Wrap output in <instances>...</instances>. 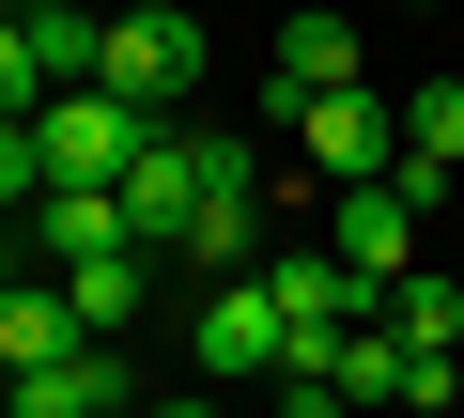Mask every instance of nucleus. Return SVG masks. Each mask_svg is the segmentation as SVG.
<instances>
[{
	"mask_svg": "<svg viewBox=\"0 0 464 418\" xmlns=\"http://www.w3.org/2000/svg\"><path fill=\"white\" fill-rule=\"evenodd\" d=\"M186 170H201V201H186V264L248 279V264H264V140H248V124H186Z\"/></svg>",
	"mask_w": 464,
	"mask_h": 418,
	"instance_id": "f257e3e1",
	"label": "nucleus"
},
{
	"mask_svg": "<svg viewBox=\"0 0 464 418\" xmlns=\"http://www.w3.org/2000/svg\"><path fill=\"white\" fill-rule=\"evenodd\" d=\"M248 279H264V310H279V341H295V372H325V356H341V341H356V326L387 310V295H372V279H356V264H341L325 233H310V248H264Z\"/></svg>",
	"mask_w": 464,
	"mask_h": 418,
	"instance_id": "f03ea898",
	"label": "nucleus"
},
{
	"mask_svg": "<svg viewBox=\"0 0 464 418\" xmlns=\"http://www.w3.org/2000/svg\"><path fill=\"white\" fill-rule=\"evenodd\" d=\"M93 93H124L140 124H186V93H201V16H109V32H93Z\"/></svg>",
	"mask_w": 464,
	"mask_h": 418,
	"instance_id": "7ed1b4c3",
	"label": "nucleus"
},
{
	"mask_svg": "<svg viewBox=\"0 0 464 418\" xmlns=\"http://www.w3.org/2000/svg\"><path fill=\"white\" fill-rule=\"evenodd\" d=\"M325 93H372V63H356V16L295 0L279 47H264V124H295V109H325Z\"/></svg>",
	"mask_w": 464,
	"mask_h": 418,
	"instance_id": "20e7f679",
	"label": "nucleus"
},
{
	"mask_svg": "<svg viewBox=\"0 0 464 418\" xmlns=\"http://www.w3.org/2000/svg\"><path fill=\"white\" fill-rule=\"evenodd\" d=\"M140 140H155V124H140L124 93H47V109H32L47 186H124V170H140Z\"/></svg>",
	"mask_w": 464,
	"mask_h": 418,
	"instance_id": "39448f33",
	"label": "nucleus"
},
{
	"mask_svg": "<svg viewBox=\"0 0 464 418\" xmlns=\"http://www.w3.org/2000/svg\"><path fill=\"white\" fill-rule=\"evenodd\" d=\"M295 155H310L325 201H341V186H387V170H402V109H387V93H325V109H295Z\"/></svg>",
	"mask_w": 464,
	"mask_h": 418,
	"instance_id": "423d86ee",
	"label": "nucleus"
},
{
	"mask_svg": "<svg viewBox=\"0 0 464 418\" xmlns=\"http://www.w3.org/2000/svg\"><path fill=\"white\" fill-rule=\"evenodd\" d=\"M325 248H341L372 295H402V279L433 264V218H418L402 186H341V201H325Z\"/></svg>",
	"mask_w": 464,
	"mask_h": 418,
	"instance_id": "0eeeda50",
	"label": "nucleus"
},
{
	"mask_svg": "<svg viewBox=\"0 0 464 418\" xmlns=\"http://www.w3.org/2000/svg\"><path fill=\"white\" fill-rule=\"evenodd\" d=\"M387 186L418 201V218L464 186V78H418V93H402V170H387Z\"/></svg>",
	"mask_w": 464,
	"mask_h": 418,
	"instance_id": "6e6552de",
	"label": "nucleus"
},
{
	"mask_svg": "<svg viewBox=\"0 0 464 418\" xmlns=\"http://www.w3.org/2000/svg\"><path fill=\"white\" fill-rule=\"evenodd\" d=\"M109 248H140L124 186H47V201H32V264H47V279H63V264H109Z\"/></svg>",
	"mask_w": 464,
	"mask_h": 418,
	"instance_id": "1a4fd4ad",
	"label": "nucleus"
},
{
	"mask_svg": "<svg viewBox=\"0 0 464 418\" xmlns=\"http://www.w3.org/2000/svg\"><path fill=\"white\" fill-rule=\"evenodd\" d=\"M186 356H201V372H295V341H279L264 279H217V295H201V326H186Z\"/></svg>",
	"mask_w": 464,
	"mask_h": 418,
	"instance_id": "9d476101",
	"label": "nucleus"
},
{
	"mask_svg": "<svg viewBox=\"0 0 464 418\" xmlns=\"http://www.w3.org/2000/svg\"><path fill=\"white\" fill-rule=\"evenodd\" d=\"M0 418H140V387H124L109 341H78L63 372H16V387H0Z\"/></svg>",
	"mask_w": 464,
	"mask_h": 418,
	"instance_id": "9b49d317",
	"label": "nucleus"
},
{
	"mask_svg": "<svg viewBox=\"0 0 464 418\" xmlns=\"http://www.w3.org/2000/svg\"><path fill=\"white\" fill-rule=\"evenodd\" d=\"M387 341H402L418 372H464V264H418V279L387 295Z\"/></svg>",
	"mask_w": 464,
	"mask_h": 418,
	"instance_id": "f8f14e48",
	"label": "nucleus"
},
{
	"mask_svg": "<svg viewBox=\"0 0 464 418\" xmlns=\"http://www.w3.org/2000/svg\"><path fill=\"white\" fill-rule=\"evenodd\" d=\"M186 201H201V170H186V124H155V140H140V170H124V218H140V248H186Z\"/></svg>",
	"mask_w": 464,
	"mask_h": 418,
	"instance_id": "ddd939ff",
	"label": "nucleus"
},
{
	"mask_svg": "<svg viewBox=\"0 0 464 418\" xmlns=\"http://www.w3.org/2000/svg\"><path fill=\"white\" fill-rule=\"evenodd\" d=\"M93 326L63 310V279H32V295H0V387H16V372H63Z\"/></svg>",
	"mask_w": 464,
	"mask_h": 418,
	"instance_id": "4468645a",
	"label": "nucleus"
},
{
	"mask_svg": "<svg viewBox=\"0 0 464 418\" xmlns=\"http://www.w3.org/2000/svg\"><path fill=\"white\" fill-rule=\"evenodd\" d=\"M140 295H155V248H109V264H63V310H78L93 341H124V326H140Z\"/></svg>",
	"mask_w": 464,
	"mask_h": 418,
	"instance_id": "2eb2a0df",
	"label": "nucleus"
},
{
	"mask_svg": "<svg viewBox=\"0 0 464 418\" xmlns=\"http://www.w3.org/2000/svg\"><path fill=\"white\" fill-rule=\"evenodd\" d=\"M32 109H47V47L0 16V124H32Z\"/></svg>",
	"mask_w": 464,
	"mask_h": 418,
	"instance_id": "dca6fc26",
	"label": "nucleus"
},
{
	"mask_svg": "<svg viewBox=\"0 0 464 418\" xmlns=\"http://www.w3.org/2000/svg\"><path fill=\"white\" fill-rule=\"evenodd\" d=\"M279 418H356V403H341L325 372H279Z\"/></svg>",
	"mask_w": 464,
	"mask_h": 418,
	"instance_id": "f3484780",
	"label": "nucleus"
},
{
	"mask_svg": "<svg viewBox=\"0 0 464 418\" xmlns=\"http://www.w3.org/2000/svg\"><path fill=\"white\" fill-rule=\"evenodd\" d=\"M16 16H32V32H93L109 0H16Z\"/></svg>",
	"mask_w": 464,
	"mask_h": 418,
	"instance_id": "a211bd4d",
	"label": "nucleus"
},
{
	"mask_svg": "<svg viewBox=\"0 0 464 418\" xmlns=\"http://www.w3.org/2000/svg\"><path fill=\"white\" fill-rule=\"evenodd\" d=\"M0 295H32V233L16 218H0Z\"/></svg>",
	"mask_w": 464,
	"mask_h": 418,
	"instance_id": "6ab92c4d",
	"label": "nucleus"
},
{
	"mask_svg": "<svg viewBox=\"0 0 464 418\" xmlns=\"http://www.w3.org/2000/svg\"><path fill=\"white\" fill-rule=\"evenodd\" d=\"M140 418H217V403L201 387H140Z\"/></svg>",
	"mask_w": 464,
	"mask_h": 418,
	"instance_id": "aec40b11",
	"label": "nucleus"
},
{
	"mask_svg": "<svg viewBox=\"0 0 464 418\" xmlns=\"http://www.w3.org/2000/svg\"><path fill=\"white\" fill-rule=\"evenodd\" d=\"M109 16H186V0H109Z\"/></svg>",
	"mask_w": 464,
	"mask_h": 418,
	"instance_id": "412c9836",
	"label": "nucleus"
}]
</instances>
